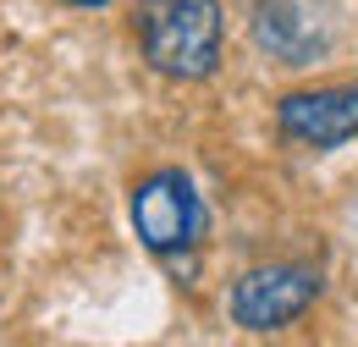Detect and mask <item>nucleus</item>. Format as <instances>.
I'll list each match as a JSON object with an SVG mask.
<instances>
[{"mask_svg": "<svg viewBox=\"0 0 358 347\" xmlns=\"http://www.w3.org/2000/svg\"><path fill=\"white\" fill-rule=\"evenodd\" d=\"M138 39L155 72L199 83L221 61V6L215 0H143Z\"/></svg>", "mask_w": 358, "mask_h": 347, "instance_id": "1", "label": "nucleus"}, {"mask_svg": "<svg viewBox=\"0 0 358 347\" xmlns=\"http://www.w3.org/2000/svg\"><path fill=\"white\" fill-rule=\"evenodd\" d=\"M133 226L143 237V248L155 254H177L204 232V210L199 193L182 171H155L133 187Z\"/></svg>", "mask_w": 358, "mask_h": 347, "instance_id": "2", "label": "nucleus"}, {"mask_svg": "<svg viewBox=\"0 0 358 347\" xmlns=\"http://www.w3.org/2000/svg\"><path fill=\"white\" fill-rule=\"evenodd\" d=\"M320 292V276L309 264H259L231 287V320L243 331H281L292 325Z\"/></svg>", "mask_w": 358, "mask_h": 347, "instance_id": "3", "label": "nucleus"}, {"mask_svg": "<svg viewBox=\"0 0 358 347\" xmlns=\"http://www.w3.org/2000/svg\"><path fill=\"white\" fill-rule=\"evenodd\" d=\"M275 122L292 143H309V149H336L358 138V88H303V94H287L275 105Z\"/></svg>", "mask_w": 358, "mask_h": 347, "instance_id": "4", "label": "nucleus"}, {"mask_svg": "<svg viewBox=\"0 0 358 347\" xmlns=\"http://www.w3.org/2000/svg\"><path fill=\"white\" fill-rule=\"evenodd\" d=\"M254 34L265 44L275 61H287V66H309L314 50H320V28H314V17L303 11V0H259L254 6Z\"/></svg>", "mask_w": 358, "mask_h": 347, "instance_id": "5", "label": "nucleus"}, {"mask_svg": "<svg viewBox=\"0 0 358 347\" xmlns=\"http://www.w3.org/2000/svg\"><path fill=\"white\" fill-rule=\"evenodd\" d=\"M66 6H110V0H66Z\"/></svg>", "mask_w": 358, "mask_h": 347, "instance_id": "6", "label": "nucleus"}]
</instances>
